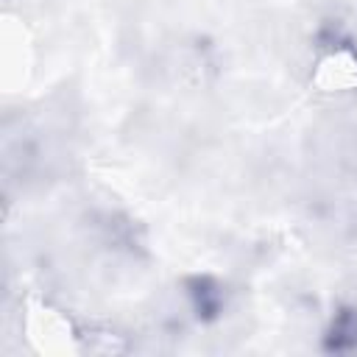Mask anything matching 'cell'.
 I'll return each mask as SVG.
<instances>
[{"mask_svg": "<svg viewBox=\"0 0 357 357\" xmlns=\"http://www.w3.org/2000/svg\"><path fill=\"white\" fill-rule=\"evenodd\" d=\"M332 349L357 351V310H346L335 318L332 326Z\"/></svg>", "mask_w": 357, "mask_h": 357, "instance_id": "obj_1", "label": "cell"}]
</instances>
